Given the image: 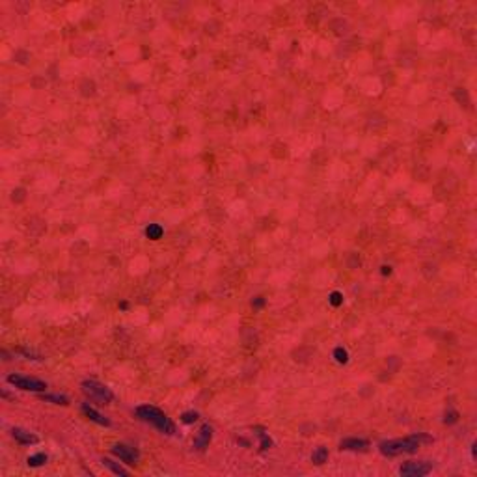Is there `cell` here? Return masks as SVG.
I'll return each mask as SVG.
<instances>
[{
    "label": "cell",
    "mask_w": 477,
    "mask_h": 477,
    "mask_svg": "<svg viewBox=\"0 0 477 477\" xmlns=\"http://www.w3.org/2000/svg\"><path fill=\"white\" fill-rule=\"evenodd\" d=\"M435 438L425 435V433H418V435L406 436V438H394V440H384L378 444V451L384 457H397L403 453H414L419 449L421 444H431Z\"/></svg>",
    "instance_id": "1"
},
{
    "label": "cell",
    "mask_w": 477,
    "mask_h": 477,
    "mask_svg": "<svg viewBox=\"0 0 477 477\" xmlns=\"http://www.w3.org/2000/svg\"><path fill=\"white\" fill-rule=\"evenodd\" d=\"M136 416L142 419V421H146V423L153 425L162 435H168V436L176 435V423L168 418L160 408L153 406V404H142V406H138L136 408Z\"/></svg>",
    "instance_id": "2"
},
{
    "label": "cell",
    "mask_w": 477,
    "mask_h": 477,
    "mask_svg": "<svg viewBox=\"0 0 477 477\" xmlns=\"http://www.w3.org/2000/svg\"><path fill=\"white\" fill-rule=\"evenodd\" d=\"M82 392L86 395H90L92 399L105 403V404H107V403L114 401V394H112V390H110L109 386L97 382V380H84V382H82Z\"/></svg>",
    "instance_id": "3"
},
{
    "label": "cell",
    "mask_w": 477,
    "mask_h": 477,
    "mask_svg": "<svg viewBox=\"0 0 477 477\" xmlns=\"http://www.w3.org/2000/svg\"><path fill=\"white\" fill-rule=\"evenodd\" d=\"M6 380L13 388L25 390V392H45L47 390V382H43L39 378L25 377V375H9Z\"/></svg>",
    "instance_id": "4"
},
{
    "label": "cell",
    "mask_w": 477,
    "mask_h": 477,
    "mask_svg": "<svg viewBox=\"0 0 477 477\" xmlns=\"http://www.w3.org/2000/svg\"><path fill=\"white\" fill-rule=\"evenodd\" d=\"M431 472H433V464L427 461H408L399 468V474L406 477H423L429 476Z\"/></svg>",
    "instance_id": "5"
},
{
    "label": "cell",
    "mask_w": 477,
    "mask_h": 477,
    "mask_svg": "<svg viewBox=\"0 0 477 477\" xmlns=\"http://www.w3.org/2000/svg\"><path fill=\"white\" fill-rule=\"evenodd\" d=\"M112 455H116L119 461H123L129 466H134V464H138V461H140L138 449H134V447H131V445L127 444H114L112 445Z\"/></svg>",
    "instance_id": "6"
},
{
    "label": "cell",
    "mask_w": 477,
    "mask_h": 477,
    "mask_svg": "<svg viewBox=\"0 0 477 477\" xmlns=\"http://www.w3.org/2000/svg\"><path fill=\"white\" fill-rule=\"evenodd\" d=\"M211 438H213V427H211L209 423H205V425H201L200 433H198V436H196V440H194V447H196L198 451H203L205 447H209Z\"/></svg>",
    "instance_id": "7"
},
{
    "label": "cell",
    "mask_w": 477,
    "mask_h": 477,
    "mask_svg": "<svg viewBox=\"0 0 477 477\" xmlns=\"http://www.w3.org/2000/svg\"><path fill=\"white\" fill-rule=\"evenodd\" d=\"M339 447L345 451H366L369 447V440H366V438H345V440H341Z\"/></svg>",
    "instance_id": "8"
},
{
    "label": "cell",
    "mask_w": 477,
    "mask_h": 477,
    "mask_svg": "<svg viewBox=\"0 0 477 477\" xmlns=\"http://www.w3.org/2000/svg\"><path fill=\"white\" fill-rule=\"evenodd\" d=\"M11 435H13V438H15L19 444L23 445H30V444H37V436L32 435L30 431H26V429L23 427H13L11 429Z\"/></svg>",
    "instance_id": "9"
},
{
    "label": "cell",
    "mask_w": 477,
    "mask_h": 477,
    "mask_svg": "<svg viewBox=\"0 0 477 477\" xmlns=\"http://www.w3.org/2000/svg\"><path fill=\"white\" fill-rule=\"evenodd\" d=\"M82 412L88 416V418L92 419V421H95L97 425H103V427H110L112 423H110V419H107L103 414H99V412L95 410V408H92V406H88V404H82Z\"/></svg>",
    "instance_id": "10"
},
{
    "label": "cell",
    "mask_w": 477,
    "mask_h": 477,
    "mask_svg": "<svg viewBox=\"0 0 477 477\" xmlns=\"http://www.w3.org/2000/svg\"><path fill=\"white\" fill-rule=\"evenodd\" d=\"M101 462H103V466H105V468H109L110 472H112V474H116V476L125 477L127 474H129V472H127V470L123 468V466H119L117 462L110 461V459H103V461H101Z\"/></svg>",
    "instance_id": "11"
},
{
    "label": "cell",
    "mask_w": 477,
    "mask_h": 477,
    "mask_svg": "<svg viewBox=\"0 0 477 477\" xmlns=\"http://www.w3.org/2000/svg\"><path fill=\"white\" fill-rule=\"evenodd\" d=\"M311 461L315 462V464H325V462L328 461V449L327 447H317L315 451H313V455H311Z\"/></svg>",
    "instance_id": "12"
},
{
    "label": "cell",
    "mask_w": 477,
    "mask_h": 477,
    "mask_svg": "<svg viewBox=\"0 0 477 477\" xmlns=\"http://www.w3.org/2000/svg\"><path fill=\"white\" fill-rule=\"evenodd\" d=\"M26 462H28V466L37 468V466H43V464L47 462V455H45V453H36V455H30Z\"/></svg>",
    "instance_id": "13"
},
{
    "label": "cell",
    "mask_w": 477,
    "mask_h": 477,
    "mask_svg": "<svg viewBox=\"0 0 477 477\" xmlns=\"http://www.w3.org/2000/svg\"><path fill=\"white\" fill-rule=\"evenodd\" d=\"M146 235H147L149 239H153V241H157V239L162 237V227H160L159 224H149V227L146 229Z\"/></svg>",
    "instance_id": "14"
},
{
    "label": "cell",
    "mask_w": 477,
    "mask_h": 477,
    "mask_svg": "<svg viewBox=\"0 0 477 477\" xmlns=\"http://www.w3.org/2000/svg\"><path fill=\"white\" fill-rule=\"evenodd\" d=\"M43 399H45V401L54 403V404H67V403H69V399H67L66 395H58V394H54V395H43Z\"/></svg>",
    "instance_id": "15"
},
{
    "label": "cell",
    "mask_w": 477,
    "mask_h": 477,
    "mask_svg": "<svg viewBox=\"0 0 477 477\" xmlns=\"http://www.w3.org/2000/svg\"><path fill=\"white\" fill-rule=\"evenodd\" d=\"M198 412H184L183 416H181V421L183 423H194V421H198Z\"/></svg>",
    "instance_id": "16"
},
{
    "label": "cell",
    "mask_w": 477,
    "mask_h": 477,
    "mask_svg": "<svg viewBox=\"0 0 477 477\" xmlns=\"http://www.w3.org/2000/svg\"><path fill=\"white\" fill-rule=\"evenodd\" d=\"M334 356H335V360L339 362V364H345V362L349 360V358H347V351H343L341 347H337V349H335Z\"/></svg>",
    "instance_id": "17"
},
{
    "label": "cell",
    "mask_w": 477,
    "mask_h": 477,
    "mask_svg": "<svg viewBox=\"0 0 477 477\" xmlns=\"http://www.w3.org/2000/svg\"><path fill=\"white\" fill-rule=\"evenodd\" d=\"M259 442H261V449H268V447L272 445V440H270L265 433H261L259 435Z\"/></svg>",
    "instance_id": "18"
},
{
    "label": "cell",
    "mask_w": 477,
    "mask_h": 477,
    "mask_svg": "<svg viewBox=\"0 0 477 477\" xmlns=\"http://www.w3.org/2000/svg\"><path fill=\"white\" fill-rule=\"evenodd\" d=\"M330 302H332L334 306H339V304L343 302V298H341V293H337V291H335V293L330 294Z\"/></svg>",
    "instance_id": "19"
}]
</instances>
